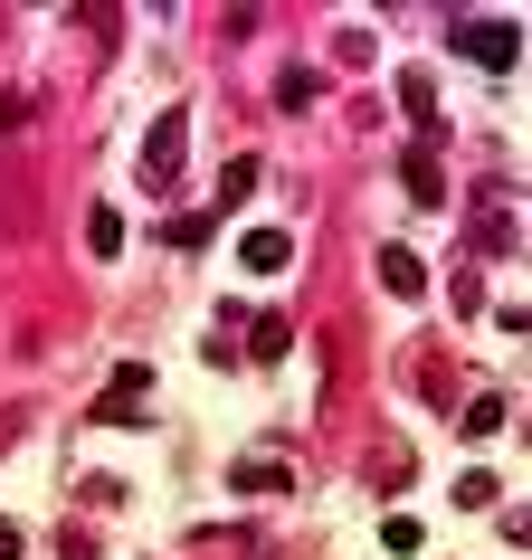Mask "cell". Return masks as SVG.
<instances>
[{"instance_id": "obj_1", "label": "cell", "mask_w": 532, "mask_h": 560, "mask_svg": "<svg viewBox=\"0 0 532 560\" xmlns=\"http://www.w3.org/2000/svg\"><path fill=\"white\" fill-rule=\"evenodd\" d=\"M456 38H466V58H475V67H495V77L523 58V30H513V20H475V30H456Z\"/></svg>"}, {"instance_id": "obj_6", "label": "cell", "mask_w": 532, "mask_h": 560, "mask_svg": "<svg viewBox=\"0 0 532 560\" xmlns=\"http://www.w3.org/2000/svg\"><path fill=\"white\" fill-rule=\"evenodd\" d=\"M286 342H296V324H286V314H257V332H247V352H257V361H276Z\"/></svg>"}, {"instance_id": "obj_8", "label": "cell", "mask_w": 532, "mask_h": 560, "mask_svg": "<svg viewBox=\"0 0 532 560\" xmlns=\"http://www.w3.org/2000/svg\"><path fill=\"white\" fill-rule=\"evenodd\" d=\"M86 247H95V257H115V247H124V219H115V209H95V219H86Z\"/></svg>"}, {"instance_id": "obj_7", "label": "cell", "mask_w": 532, "mask_h": 560, "mask_svg": "<svg viewBox=\"0 0 532 560\" xmlns=\"http://www.w3.org/2000/svg\"><path fill=\"white\" fill-rule=\"evenodd\" d=\"M400 105H409V124H438V86L428 77H400Z\"/></svg>"}, {"instance_id": "obj_9", "label": "cell", "mask_w": 532, "mask_h": 560, "mask_svg": "<svg viewBox=\"0 0 532 560\" xmlns=\"http://www.w3.org/2000/svg\"><path fill=\"white\" fill-rule=\"evenodd\" d=\"M381 541H390V560H409V551H418V541H428V532H418V523H409V513H390V523H381Z\"/></svg>"}, {"instance_id": "obj_4", "label": "cell", "mask_w": 532, "mask_h": 560, "mask_svg": "<svg viewBox=\"0 0 532 560\" xmlns=\"http://www.w3.org/2000/svg\"><path fill=\"white\" fill-rule=\"evenodd\" d=\"M400 180H409V200H418V209H438V200H447V172H438V152H428V143L400 162Z\"/></svg>"}, {"instance_id": "obj_3", "label": "cell", "mask_w": 532, "mask_h": 560, "mask_svg": "<svg viewBox=\"0 0 532 560\" xmlns=\"http://www.w3.org/2000/svg\"><path fill=\"white\" fill-rule=\"evenodd\" d=\"M238 257L257 266V276H286V266H296V237H286V229H247V237H238Z\"/></svg>"}, {"instance_id": "obj_2", "label": "cell", "mask_w": 532, "mask_h": 560, "mask_svg": "<svg viewBox=\"0 0 532 560\" xmlns=\"http://www.w3.org/2000/svg\"><path fill=\"white\" fill-rule=\"evenodd\" d=\"M181 133H190L181 115L152 124V143H143V180H152V190H172V180H181Z\"/></svg>"}, {"instance_id": "obj_11", "label": "cell", "mask_w": 532, "mask_h": 560, "mask_svg": "<svg viewBox=\"0 0 532 560\" xmlns=\"http://www.w3.org/2000/svg\"><path fill=\"white\" fill-rule=\"evenodd\" d=\"M0 560H20V523H0Z\"/></svg>"}, {"instance_id": "obj_5", "label": "cell", "mask_w": 532, "mask_h": 560, "mask_svg": "<svg viewBox=\"0 0 532 560\" xmlns=\"http://www.w3.org/2000/svg\"><path fill=\"white\" fill-rule=\"evenodd\" d=\"M381 285H390V295H428V266H418L409 247H390V257H381Z\"/></svg>"}, {"instance_id": "obj_10", "label": "cell", "mask_w": 532, "mask_h": 560, "mask_svg": "<svg viewBox=\"0 0 532 560\" xmlns=\"http://www.w3.org/2000/svg\"><path fill=\"white\" fill-rule=\"evenodd\" d=\"M143 389H152V371H143V361H124V371H115V409H134Z\"/></svg>"}]
</instances>
